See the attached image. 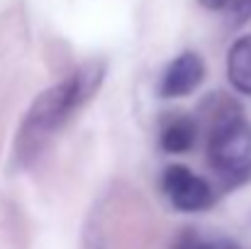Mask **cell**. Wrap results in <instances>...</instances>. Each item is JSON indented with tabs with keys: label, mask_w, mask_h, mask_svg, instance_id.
Instances as JSON below:
<instances>
[{
	"label": "cell",
	"mask_w": 251,
	"mask_h": 249,
	"mask_svg": "<svg viewBox=\"0 0 251 249\" xmlns=\"http://www.w3.org/2000/svg\"><path fill=\"white\" fill-rule=\"evenodd\" d=\"M102 74L105 69L100 64H85L71 79L37 95L17 132V159L22 164L32 162L39 154V149L51 139V135L98 90Z\"/></svg>",
	"instance_id": "obj_1"
},
{
	"label": "cell",
	"mask_w": 251,
	"mask_h": 249,
	"mask_svg": "<svg viewBox=\"0 0 251 249\" xmlns=\"http://www.w3.org/2000/svg\"><path fill=\"white\" fill-rule=\"evenodd\" d=\"M207 157L217 176L227 183L251 178V125L232 103H225L212 122Z\"/></svg>",
	"instance_id": "obj_2"
},
{
	"label": "cell",
	"mask_w": 251,
	"mask_h": 249,
	"mask_svg": "<svg viewBox=\"0 0 251 249\" xmlns=\"http://www.w3.org/2000/svg\"><path fill=\"white\" fill-rule=\"evenodd\" d=\"M161 188H164V195L168 198V203L183 213L205 210L215 200V191L210 188V183L205 178H200L198 173H193L188 166L180 164L168 166L164 171Z\"/></svg>",
	"instance_id": "obj_3"
},
{
	"label": "cell",
	"mask_w": 251,
	"mask_h": 249,
	"mask_svg": "<svg viewBox=\"0 0 251 249\" xmlns=\"http://www.w3.org/2000/svg\"><path fill=\"white\" fill-rule=\"evenodd\" d=\"M202 76H205L202 59L193 52H185L166 66V71L161 74L159 90L164 98H183L202 83Z\"/></svg>",
	"instance_id": "obj_4"
},
{
	"label": "cell",
	"mask_w": 251,
	"mask_h": 249,
	"mask_svg": "<svg viewBox=\"0 0 251 249\" xmlns=\"http://www.w3.org/2000/svg\"><path fill=\"white\" fill-rule=\"evenodd\" d=\"M227 76L239 93L251 95V34L232 44L227 54Z\"/></svg>",
	"instance_id": "obj_5"
},
{
	"label": "cell",
	"mask_w": 251,
	"mask_h": 249,
	"mask_svg": "<svg viewBox=\"0 0 251 249\" xmlns=\"http://www.w3.org/2000/svg\"><path fill=\"white\" fill-rule=\"evenodd\" d=\"M195 137H198L195 122L188 120V117H176L164 127L161 147L166 149L168 154H183V152H188L195 144Z\"/></svg>",
	"instance_id": "obj_6"
},
{
	"label": "cell",
	"mask_w": 251,
	"mask_h": 249,
	"mask_svg": "<svg viewBox=\"0 0 251 249\" xmlns=\"http://www.w3.org/2000/svg\"><path fill=\"white\" fill-rule=\"evenodd\" d=\"M173 249H242L237 242L227 237H215V235H200V232H185L178 237Z\"/></svg>",
	"instance_id": "obj_7"
},
{
	"label": "cell",
	"mask_w": 251,
	"mask_h": 249,
	"mask_svg": "<svg viewBox=\"0 0 251 249\" xmlns=\"http://www.w3.org/2000/svg\"><path fill=\"white\" fill-rule=\"evenodd\" d=\"M232 7H234V12H232L234 22H244L251 15V0H234Z\"/></svg>",
	"instance_id": "obj_8"
},
{
	"label": "cell",
	"mask_w": 251,
	"mask_h": 249,
	"mask_svg": "<svg viewBox=\"0 0 251 249\" xmlns=\"http://www.w3.org/2000/svg\"><path fill=\"white\" fill-rule=\"evenodd\" d=\"M85 249H107L105 247V240L100 237L98 230H88V235H85Z\"/></svg>",
	"instance_id": "obj_9"
},
{
	"label": "cell",
	"mask_w": 251,
	"mask_h": 249,
	"mask_svg": "<svg viewBox=\"0 0 251 249\" xmlns=\"http://www.w3.org/2000/svg\"><path fill=\"white\" fill-rule=\"evenodd\" d=\"M202 7H207V10H225V7H229L234 0H198Z\"/></svg>",
	"instance_id": "obj_10"
}]
</instances>
